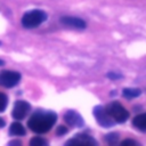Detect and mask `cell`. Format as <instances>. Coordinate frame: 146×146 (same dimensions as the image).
Returning <instances> with one entry per match:
<instances>
[{
    "instance_id": "30bf717a",
    "label": "cell",
    "mask_w": 146,
    "mask_h": 146,
    "mask_svg": "<svg viewBox=\"0 0 146 146\" xmlns=\"http://www.w3.org/2000/svg\"><path fill=\"white\" fill-rule=\"evenodd\" d=\"M132 124L138 130L146 132V113H141V114L135 116V119L132 120Z\"/></svg>"
},
{
    "instance_id": "9a60e30c",
    "label": "cell",
    "mask_w": 146,
    "mask_h": 146,
    "mask_svg": "<svg viewBox=\"0 0 146 146\" xmlns=\"http://www.w3.org/2000/svg\"><path fill=\"white\" fill-rule=\"evenodd\" d=\"M7 105H8V97L5 94L0 92V112H3Z\"/></svg>"
},
{
    "instance_id": "8fae6325",
    "label": "cell",
    "mask_w": 146,
    "mask_h": 146,
    "mask_svg": "<svg viewBox=\"0 0 146 146\" xmlns=\"http://www.w3.org/2000/svg\"><path fill=\"white\" fill-rule=\"evenodd\" d=\"M25 133H26L25 128L19 122H14V123L10 124L9 135H11V136H24Z\"/></svg>"
},
{
    "instance_id": "d6986e66",
    "label": "cell",
    "mask_w": 146,
    "mask_h": 146,
    "mask_svg": "<svg viewBox=\"0 0 146 146\" xmlns=\"http://www.w3.org/2000/svg\"><path fill=\"white\" fill-rule=\"evenodd\" d=\"M8 146H23L22 145V141L18 140V139H13L8 143Z\"/></svg>"
},
{
    "instance_id": "e0dca14e",
    "label": "cell",
    "mask_w": 146,
    "mask_h": 146,
    "mask_svg": "<svg viewBox=\"0 0 146 146\" xmlns=\"http://www.w3.org/2000/svg\"><path fill=\"white\" fill-rule=\"evenodd\" d=\"M106 76H107L108 79H111V80H117V79H122V78H123L122 74L115 73V72H108V73L106 74Z\"/></svg>"
},
{
    "instance_id": "3957f363",
    "label": "cell",
    "mask_w": 146,
    "mask_h": 146,
    "mask_svg": "<svg viewBox=\"0 0 146 146\" xmlns=\"http://www.w3.org/2000/svg\"><path fill=\"white\" fill-rule=\"evenodd\" d=\"M106 112L108 115L114 120V122L123 123L129 119V112L119 103V102H112L106 106Z\"/></svg>"
},
{
    "instance_id": "7402d4cb",
    "label": "cell",
    "mask_w": 146,
    "mask_h": 146,
    "mask_svg": "<svg viewBox=\"0 0 146 146\" xmlns=\"http://www.w3.org/2000/svg\"><path fill=\"white\" fill-rule=\"evenodd\" d=\"M0 46H1V41H0Z\"/></svg>"
},
{
    "instance_id": "277c9868",
    "label": "cell",
    "mask_w": 146,
    "mask_h": 146,
    "mask_svg": "<svg viewBox=\"0 0 146 146\" xmlns=\"http://www.w3.org/2000/svg\"><path fill=\"white\" fill-rule=\"evenodd\" d=\"M21 81V74L15 71H2L0 72V86L5 88H13Z\"/></svg>"
},
{
    "instance_id": "ac0fdd59",
    "label": "cell",
    "mask_w": 146,
    "mask_h": 146,
    "mask_svg": "<svg viewBox=\"0 0 146 146\" xmlns=\"http://www.w3.org/2000/svg\"><path fill=\"white\" fill-rule=\"evenodd\" d=\"M67 132V128H65L64 125H59L58 128H57V130H56V133L58 135V136H63V135H65Z\"/></svg>"
},
{
    "instance_id": "2e32d148",
    "label": "cell",
    "mask_w": 146,
    "mask_h": 146,
    "mask_svg": "<svg viewBox=\"0 0 146 146\" xmlns=\"http://www.w3.org/2000/svg\"><path fill=\"white\" fill-rule=\"evenodd\" d=\"M120 146H140V144L138 143V141H136L135 139H124L121 144H120Z\"/></svg>"
},
{
    "instance_id": "52a82bcc",
    "label": "cell",
    "mask_w": 146,
    "mask_h": 146,
    "mask_svg": "<svg viewBox=\"0 0 146 146\" xmlns=\"http://www.w3.org/2000/svg\"><path fill=\"white\" fill-rule=\"evenodd\" d=\"M30 110H31V105L27 102H25V100H17L15 103V105H14L11 115L16 120H22V119H24L27 115Z\"/></svg>"
},
{
    "instance_id": "44dd1931",
    "label": "cell",
    "mask_w": 146,
    "mask_h": 146,
    "mask_svg": "<svg viewBox=\"0 0 146 146\" xmlns=\"http://www.w3.org/2000/svg\"><path fill=\"white\" fill-rule=\"evenodd\" d=\"M3 64H5V62H3V60H2V59H0V66H2V65H3Z\"/></svg>"
},
{
    "instance_id": "7a4b0ae2",
    "label": "cell",
    "mask_w": 146,
    "mask_h": 146,
    "mask_svg": "<svg viewBox=\"0 0 146 146\" xmlns=\"http://www.w3.org/2000/svg\"><path fill=\"white\" fill-rule=\"evenodd\" d=\"M47 19V14L40 9L26 11L22 17V25L25 29H34Z\"/></svg>"
},
{
    "instance_id": "9c48e42d",
    "label": "cell",
    "mask_w": 146,
    "mask_h": 146,
    "mask_svg": "<svg viewBox=\"0 0 146 146\" xmlns=\"http://www.w3.org/2000/svg\"><path fill=\"white\" fill-rule=\"evenodd\" d=\"M60 23L64 24L65 26H70L72 29H78V30H83L86 27V22L83 19L73 16H63L60 18Z\"/></svg>"
},
{
    "instance_id": "5bb4252c",
    "label": "cell",
    "mask_w": 146,
    "mask_h": 146,
    "mask_svg": "<svg viewBox=\"0 0 146 146\" xmlns=\"http://www.w3.org/2000/svg\"><path fill=\"white\" fill-rule=\"evenodd\" d=\"M30 146H48V143L46 139L41 138V137H33L30 143H29Z\"/></svg>"
},
{
    "instance_id": "ffe728a7",
    "label": "cell",
    "mask_w": 146,
    "mask_h": 146,
    "mask_svg": "<svg viewBox=\"0 0 146 146\" xmlns=\"http://www.w3.org/2000/svg\"><path fill=\"white\" fill-rule=\"evenodd\" d=\"M5 124H6V122H5V120H3L2 117H0V128H2V127H5Z\"/></svg>"
},
{
    "instance_id": "7c38bea8",
    "label": "cell",
    "mask_w": 146,
    "mask_h": 146,
    "mask_svg": "<svg viewBox=\"0 0 146 146\" xmlns=\"http://www.w3.org/2000/svg\"><path fill=\"white\" fill-rule=\"evenodd\" d=\"M122 95L128 98V99H131V98H136L138 96L141 95V90L138 89V88H124L122 90Z\"/></svg>"
},
{
    "instance_id": "4fadbf2b",
    "label": "cell",
    "mask_w": 146,
    "mask_h": 146,
    "mask_svg": "<svg viewBox=\"0 0 146 146\" xmlns=\"http://www.w3.org/2000/svg\"><path fill=\"white\" fill-rule=\"evenodd\" d=\"M105 140L108 143L110 146H116L117 145V141H119V133H116V132L107 133L105 136Z\"/></svg>"
},
{
    "instance_id": "6da1fadb",
    "label": "cell",
    "mask_w": 146,
    "mask_h": 146,
    "mask_svg": "<svg viewBox=\"0 0 146 146\" xmlns=\"http://www.w3.org/2000/svg\"><path fill=\"white\" fill-rule=\"evenodd\" d=\"M56 120V113L51 111L38 110L31 115L30 120L27 121V127L35 133H44L51 129Z\"/></svg>"
},
{
    "instance_id": "8992f818",
    "label": "cell",
    "mask_w": 146,
    "mask_h": 146,
    "mask_svg": "<svg viewBox=\"0 0 146 146\" xmlns=\"http://www.w3.org/2000/svg\"><path fill=\"white\" fill-rule=\"evenodd\" d=\"M65 146H97V141L87 133H79L68 139Z\"/></svg>"
},
{
    "instance_id": "ba28073f",
    "label": "cell",
    "mask_w": 146,
    "mask_h": 146,
    "mask_svg": "<svg viewBox=\"0 0 146 146\" xmlns=\"http://www.w3.org/2000/svg\"><path fill=\"white\" fill-rule=\"evenodd\" d=\"M64 120L71 127H78V128H80V127H83V124H84L82 116L78 112H75L73 110H68V111L65 112Z\"/></svg>"
},
{
    "instance_id": "5b68a950",
    "label": "cell",
    "mask_w": 146,
    "mask_h": 146,
    "mask_svg": "<svg viewBox=\"0 0 146 146\" xmlns=\"http://www.w3.org/2000/svg\"><path fill=\"white\" fill-rule=\"evenodd\" d=\"M94 116L96 117L97 122L102 127H104V128H111L115 123L114 120L108 115V113L106 112V110L103 106H100V105L94 107Z\"/></svg>"
}]
</instances>
